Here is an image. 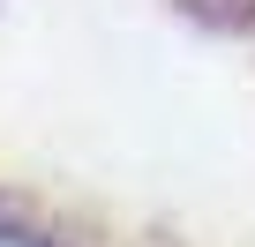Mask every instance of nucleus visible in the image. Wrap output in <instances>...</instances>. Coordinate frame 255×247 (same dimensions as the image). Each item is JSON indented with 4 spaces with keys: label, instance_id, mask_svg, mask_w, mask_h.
<instances>
[{
    "label": "nucleus",
    "instance_id": "1",
    "mask_svg": "<svg viewBox=\"0 0 255 247\" xmlns=\"http://www.w3.org/2000/svg\"><path fill=\"white\" fill-rule=\"evenodd\" d=\"M0 247H45V240H30V232H0Z\"/></svg>",
    "mask_w": 255,
    "mask_h": 247
}]
</instances>
